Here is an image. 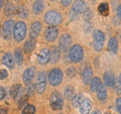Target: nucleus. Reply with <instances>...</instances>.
Masks as SVG:
<instances>
[{
    "label": "nucleus",
    "mask_w": 121,
    "mask_h": 114,
    "mask_svg": "<svg viewBox=\"0 0 121 114\" xmlns=\"http://www.w3.org/2000/svg\"><path fill=\"white\" fill-rule=\"evenodd\" d=\"M35 73H36V70H35V67H29L24 71L22 79H23V82L26 85L29 84V83H31L32 79L35 78Z\"/></svg>",
    "instance_id": "nucleus-12"
},
{
    "label": "nucleus",
    "mask_w": 121,
    "mask_h": 114,
    "mask_svg": "<svg viewBox=\"0 0 121 114\" xmlns=\"http://www.w3.org/2000/svg\"><path fill=\"white\" fill-rule=\"evenodd\" d=\"M116 108H117V111L121 114V97L117 98V100H116Z\"/></svg>",
    "instance_id": "nucleus-39"
},
{
    "label": "nucleus",
    "mask_w": 121,
    "mask_h": 114,
    "mask_svg": "<svg viewBox=\"0 0 121 114\" xmlns=\"http://www.w3.org/2000/svg\"><path fill=\"white\" fill-rule=\"evenodd\" d=\"M89 10L88 3L84 0H77L73 4V11L76 13H85Z\"/></svg>",
    "instance_id": "nucleus-8"
},
{
    "label": "nucleus",
    "mask_w": 121,
    "mask_h": 114,
    "mask_svg": "<svg viewBox=\"0 0 121 114\" xmlns=\"http://www.w3.org/2000/svg\"><path fill=\"white\" fill-rule=\"evenodd\" d=\"M83 101H84V96H83V94H77L72 98V104H73L74 107H79V106L82 104Z\"/></svg>",
    "instance_id": "nucleus-26"
},
{
    "label": "nucleus",
    "mask_w": 121,
    "mask_h": 114,
    "mask_svg": "<svg viewBox=\"0 0 121 114\" xmlns=\"http://www.w3.org/2000/svg\"><path fill=\"white\" fill-rule=\"evenodd\" d=\"M35 107L30 104L26 105L24 109L22 110V114H35Z\"/></svg>",
    "instance_id": "nucleus-32"
},
{
    "label": "nucleus",
    "mask_w": 121,
    "mask_h": 114,
    "mask_svg": "<svg viewBox=\"0 0 121 114\" xmlns=\"http://www.w3.org/2000/svg\"><path fill=\"white\" fill-rule=\"evenodd\" d=\"M97 97L100 101H104V100H106V98H107V92H106L105 86L102 84V83L100 84L99 88L97 90Z\"/></svg>",
    "instance_id": "nucleus-23"
},
{
    "label": "nucleus",
    "mask_w": 121,
    "mask_h": 114,
    "mask_svg": "<svg viewBox=\"0 0 121 114\" xmlns=\"http://www.w3.org/2000/svg\"><path fill=\"white\" fill-rule=\"evenodd\" d=\"M44 20L51 26H56V25H59V24L62 23L63 17L59 12L54 11V10H51V11H48V12H47V14H45Z\"/></svg>",
    "instance_id": "nucleus-2"
},
{
    "label": "nucleus",
    "mask_w": 121,
    "mask_h": 114,
    "mask_svg": "<svg viewBox=\"0 0 121 114\" xmlns=\"http://www.w3.org/2000/svg\"><path fill=\"white\" fill-rule=\"evenodd\" d=\"M28 95H25V96H22L19 101H18V108H22L24 105H27V99H28Z\"/></svg>",
    "instance_id": "nucleus-33"
},
{
    "label": "nucleus",
    "mask_w": 121,
    "mask_h": 114,
    "mask_svg": "<svg viewBox=\"0 0 121 114\" xmlns=\"http://www.w3.org/2000/svg\"><path fill=\"white\" fill-rule=\"evenodd\" d=\"M14 27V21L12 19L6 20L3 24V36L6 39H10L12 35V29Z\"/></svg>",
    "instance_id": "nucleus-10"
},
{
    "label": "nucleus",
    "mask_w": 121,
    "mask_h": 114,
    "mask_svg": "<svg viewBox=\"0 0 121 114\" xmlns=\"http://www.w3.org/2000/svg\"><path fill=\"white\" fill-rule=\"evenodd\" d=\"M44 37L48 41H54L56 40V39L58 37V29H56L55 26H50L48 28H47L44 33Z\"/></svg>",
    "instance_id": "nucleus-13"
},
{
    "label": "nucleus",
    "mask_w": 121,
    "mask_h": 114,
    "mask_svg": "<svg viewBox=\"0 0 121 114\" xmlns=\"http://www.w3.org/2000/svg\"><path fill=\"white\" fill-rule=\"evenodd\" d=\"M119 82H120V84H121V74H120V77H119Z\"/></svg>",
    "instance_id": "nucleus-46"
},
{
    "label": "nucleus",
    "mask_w": 121,
    "mask_h": 114,
    "mask_svg": "<svg viewBox=\"0 0 121 114\" xmlns=\"http://www.w3.org/2000/svg\"><path fill=\"white\" fill-rule=\"evenodd\" d=\"M40 29H41V25H40V22L39 21H35L33 23L31 24V27H30V32H29V35H30V39H36L39 36V32H40Z\"/></svg>",
    "instance_id": "nucleus-16"
},
{
    "label": "nucleus",
    "mask_w": 121,
    "mask_h": 114,
    "mask_svg": "<svg viewBox=\"0 0 121 114\" xmlns=\"http://www.w3.org/2000/svg\"><path fill=\"white\" fill-rule=\"evenodd\" d=\"M91 114H101V112L100 111H93Z\"/></svg>",
    "instance_id": "nucleus-44"
},
{
    "label": "nucleus",
    "mask_w": 121,
    "mask_h": 114,
    "mask_svg": "<svg viewBox=\"0 0 121 114\" xmlns=\"http://www.w3.org/2000/svg\"><path fill=\"white\" fill-rule=\"evenodd\" d=\"M72 0H60V3H62L63 6H69L71 4Z\"/></svg>",
    "instance_id": "nucleus-41"
},
{
    "label": "nucleus",
    "mask_w": 121,
    "mask_h": 114,
    "mask_svg": "<svg viewBox=\"0 0 121 114\" xmlns=\"http://www.w3.org/2000/svg\"><path fill=\"white\" fill-rule=\"evenodd\" d=\"M98 10L101 13V15L103 16H107L109 14V5L107 3H101V4L98 6Z\"/></svg>",
    "instance_id": "nucleus-30"
},
{
    "label": "nucleus",
    "mask_w": 121,
    "mask_h": 114,
    "mask_svg": "<svg viewBox=\"0 0 121 114\" xmlns=\"http://www.w3.org/2000/svg\"><path fill=\"white\" fill-rule=\"evenodd\" d=\"M15 13V6L12 3H7L4 7V14L6 16H13Z\"/></svg>",
    "instance_id": "nucleus-28"
},
{
    "label": "nucleus",
    "mask_w": 121,
    "mask_h": 114,
    "mask_svg": "<svg viewBox=\"0 0 121 114\" xmlns=\"http://www.w3.org/2000/svg\"><path fill=\"white\" fill-rule=\"evenodd\" d=\"M44 8V2L43 0H35L32 5V11L35 14H39L43 12Z\"/></svg>",
    "instance_id": "nucleus-20"
},
{
    "label": "nucleus",
    "mask_w": 121,
    "mask_h": 114,
    "mask_svg": "<svg viewBox=\"0 0 121 114\" xmlns=\"http://www.w3.org/2000/svg\"><path fill=\"white\" fill-rule=\"evenodd\" d=\"M60 60V48H58L56 47H54L52 48V51H51V63L52 64H56V63H58L59 61Z\"/></svg>",
    "instance_id": "nucleus-19"
},
{
    "label": "nucleus",
    "mask_w": 121,
    "mask_h": 114,
    "mask_svg": "<svg viewBox=\"0 0 121 114\" xmlns=\"http://www.w3.org/2000/svg\"><path fill=\"white\" fill-rule=\"evenodd\" d=\"M14 59H15V62H16L17 66H21L23 64V56H22V52L19 48H15V52H14Z\"/></svg>",
    "instance_id": "nucleus-24"
},
{
    "label": "nucleus",
    "mask_w": 121,
    "mask_h": 114,
    "mask_svg": "<svg viewBox=\"0 0 121 114\" xmlns=\"http://www.w3.org/2000/svg\"><path fill=\"white\" fill-rule=\"evenodd\" d=\"M26 35V25L23 21H18L14 24L13 29V36L14 39L19 43V41L23 40V39Z\"/></svg>",
    "instance_id": "nucleus-1"
},
{
    "label": "nucleus",
    "mask_w": 121,
    "mask_h": 114,
    "mask_svg": "<svg viewBox=\"0 0 121 114\" xmlns=\"http://www.w3.org/2000/svg\"><path fill=\"white\" fill-rule=\"evenodd\" d=\"M82 79H83V83L85 85L89 84L91 82V80L93 79V70L91 67H87L86 69L83 71V74H82Z\"/></svg>",
    "instance_id": "nucleus-17"
},
{
    "label": "nucleus",
    "mask_w": 121,
    "mask_h": 114,
    "mask_svg": "<svg viewBox=\"0 0 121 114\" xmlns=\"http://www.w3.org/2000/svg\"><path fill=\"white\" fill-rule=\"evenodd\" d=\"M91 16H92V12H91V10H90V9H89L88 11H86V12L84 13V19H86V20L90 19Z\"/></svg>",
    "instance_id": "nucleus-40"
},
{
    "label": "nucleus",
    "mask_w": 121,
    "mask_h": 114,
    "mask_svg": "<svg viewBox=\"0 0 121 114\" xmlns=\"http://www.w3.org/2000/svg\"><path fill=\"white\" fill-rule=\"evenodd\" d=\"M75 90L73 86H67L65 89V92H64V96H65L67 99H72L75 96Z\"/></svg>",
    "instance_id": "nucleus-31"
},
{
    "label": "nucleus",
    "mask_w": 121,
    "mask_h": 114,
    "mask_svg": "<svg viewBox=\"0 0 121 114\" xmlns=\"http://www.w3.org/2000/svg\"><path fill=\"white\" fill-rule=\"evenodd\" d=\"M108 48L112 53H117V51H118V41H117L115 37H111V39H109Z\"/></svg>",
    "instance_id": "nucleus-27"
},
{
    "label": "nucleus",
    "mask_w": 121,
    "mask_h": 114,
    "mask_svg": "<svg viewBox=\"0 0 121 114\" xmlns=\"http://www.w3.org/2000/svg\"><path fill=\"white\" fill-rule=\"evenodd\" d=\"M70 59L72 62L74 63H79L83 60V57H84V51H83V48L80 44H75L70 48Z\"/></svg>",
    "instance_id": "nucleus-3"
},
{
    "label": "nucleus",
    "mask_w": 121,
    "mask_h": 114,
    "mask_svg": "<svg viewBox=\"0 0 121 114\" xmlns=\"http://www.w3.org/2000/svg\"><path fill=\"white\" fill-rule=\"evenodd\" d=\"M8 77V72L6 70H0V80H4Z\"/></svg>",
    "instance_id": "nucleus-37"
},
{
    "label": "nucleus",
    "mask_w": 121,
    "mask_h": 114,
    "mask_svg": "<svg viewBox=\"0 0 121 114\" xmlns=\"http://www.w3.org/2000/svg\"><path fill=\"white\" fill-rule=\"evenodd\" d=\"M92 109V103L89 99H84L80 105V113L81 114H89Z\"/></svg>",
    "instance_id": "nucleus-18"
},
{
    "label": "nucleus",
    "mask_w": 121,
    "mask_h": 114,
    "mask_svg": "<svg viewBox=\"0 0 121 114\" xmlns=\"http://www.w3.org/2000/svg\"><path fill=\"white\" fill-rule=\"evenodd\" d=\"M71 44H72V37L70 35L65 33V35L60 36V39L59 40V45L62 51H68L70 48Z\"/></svg>",
    "instance_id": "nucleus-9"
},
{
    "label": "nucleus",
    "mask_w": 121,
    "mask_h": 114,
    "mask_svg": "<svg viewBox=\"0 0 121 114\" xmlns=\"http://www.w3.org/2000/svg\"><path fill=\"white\" fill-rule=\"evenodd\" d=\"M16 13L18 15V17H20V18H26L28 16V10L24 5H19L18 6L17 10H16Z\"/></svg>",
    "instance_id": "nucleus-25"
},
{
    "label": "nucleus",
    "mask_w": 121,
    "mask_h": 114,
    "mask_svg": "<svg viewBox=\"0 0 121 114\" xmlns=\"http://www.w3.org/2000/svg\"><path fill=\"white\" fill-rule=\"evenodd\" d=\"M2 4H3V3H2V0H0V9L2 8Z\"/></svg>",
    "instance_id": "nucleus-45"
},
{
    "label": "nucleus",
    "mask_w": 121,
    "mask_h": 114,
    "mask_svg": "<svg viewBox=\"0 0 121 114\" xmlns=\"http://www.w3.org/2000/svg\"><path fill=\"white\" fill-rule=\"evenodd\" d=\"M52 1H56V0H52Z\"/></svg>",
    "instance_id": "nucleus-48"
},
{
    "label": "nucleus",
    "mask_w": 121,
    "mask_h": 114,
    "mask_svg": "<svg viewBox=\"0 0 121 114\" xmlns=\"http://www.w3.org/2000/svg\"><path fill=\"white\" fill-rule=\"evenodd\" d=\"M47 88V76L44 72H39L36 76V84H35V90L37 93H43Z\"/></svg>",
    "instance_id": "nucleus-7"
},
{
    "label": "nucleus",
    "mask_w": 121,
    "mask_h": 114,
    "mask_svg": "<svg viewBox=\"0 0 121 114\" xmlns=\"http://www.w3.org/2000/svg\"><path fill=\"white\" fill-rule=\"evenodd\" d=\"M93 39H94V43H93V48L96 52H100L103 48L104 45V41H105V35L104 33L100 31V30H94L93 31Z\"/></svg>",
    "instance_id": "nucleus-5"
},
{
    "label": "nucleus",
    "mask_w": 121,
    "mask_h": 114,
    "mask_svg": "<svg viewBox=\"0 0 121 114\" xmlns=\"http://www.w3.org/2000/svg\"><path fill=\"white\" fill-rule=\"evenodd\" d=\"M117 15H118L119 18H121V4L118 6V8H117Z\"/></svg>",
    "instance_id": "nucleus-42"
},
{
    "label": "nucleus",
    "mask_w": 121,
    "mask_h": 114,
    "mask_svg": "<svg viewBox=\"0 0 121 114\" xmlns=\"http://www.w3.org/2000/svg\"><path fill=\"white\" fill-rule=\"evenodd\" d=\"M11 97L13 98L14 100H18L22 97V86L20 84H15L12 86L10 91Z\"/></svg>",
    "instance_id": "nucleus-15"
},
{
    "label": "nucleus",
    "mask_w": 121,
    "mask_h": 114,
    "mask_svg": "<svg viewBox=\"0 0 121 114\" xmlns=\"http://www.w3.org/2000/svg\"><path fill=\"white\" fill-rule=\"evenodd\" d=\"M120 82H119V80H114V84H113V87L115 88V91L118 94L121 93V86H120Z\"/></svg>",
    "instance_id": "nucleus-36"
},
{
    "label": "nucleus",
    "mask_w": 121,
    "mask_h": 114,
    "mask_svg": "<svg viewBox=\"0 0 121 114\" xmlns=\"http://www.w3.org/2000/svg\"><path fill=\"white\" fill-rule=\"evenodd\" d=\"M63 81V72L58 68L52 69L48 73V82L52 86H58Z\"/></svg>",
    "instance_id": "nucleus-4"
},
{
    "label": "nucleus",
    "mask_w": 121,
    "mask_h": 114,
    "mask_svg": "<svg viewBox=\"0 0 121 114\" xmlns=\"http://www.w3.org/2000/svg\"><path fill=\"white\" fill-rule=\"evenodd\" d=\"M66 73L68 75V77L73 78V77H75V75H76V69H75V68H73V67H70V68H68V69H67Z\"/></svg>",
    "instance_id": "nucleus-35"
},
{
    "label": "nucleus",
    "mask_w": 121,
    "mask_h": 114,
    "mask_svg": "<svg viewBox=\"0 0 121 114\" xmlns=\"http://www.w3.org/2000/svg\"><path fill=\"white\" fill-rule=\"evenodd\" d=\"M64 101L63 97L58 91L52 92L51 95V107L54 110H60L63 108Z\"/></svg>",
    "instance_id": "nucleus-6"
},
{
    "label": "nucleus",
    "mask_w": 121,
    "mask_h": 114,
    "mask_svg": "<svg viewBox=\"0 0 121 114\" xmlns=\"http://www.w3.org/2000/svg\"><path fill=\"white\" fill-rule=\"evenodd\" d=\"M93 1H96V0H93Z\"/></svg>",
    "instance_id": "nucleus-49"
},
{
    "label": "nucleus",
    "mask_w": 121,
    "mask_h": 114,
    "mask_svg": "<svg viewBox=\"0 0 121 114\" xmlns=\"http://www.w3.org/2000/svg\"><path fill=\"white\" fill-rule=\"evenodd\" d=\"M35 44H36V41H35V39H30L27 41H25L24 47H23L24 52L26 53V54H30V53L33 51V48H35Z\"/></svg>",
    "instance_id": "nucleus-21"
},
{
    "label": "nucleus",
    "mask_w": 121,
    "mask_h": 114,
    "mask_svg": "<svg viewBox=\"0 0 121 114\" xmlns=\"http://www.w3.org/2000/svg\"><path fill=\"white\" fill-rule=\"evenodd\" d=\"M107 114H109V113H107Z\"/></svg>",
    "instance_id": "nucleus-50"
},
{
    "label": "nucleus",
    "mask_w": 121,
    "mask_h": 114,
    "mask_svg": "<svg viewBox=\"0 0 121 114\" xmlns=\"http://www.w3.org/2000/svg\"><path fill=\"white\" fill-rule=\"evenodd\" d=\"M26 91H27L28 96H30V95H32L33 93H35V91H36L35 90V86L32 85L31 83H29V84H27V88H26Z\"/></svg>",
    "instance_id": "nucleus-34"
},
{
    "label": "nucleus",
    "mask_w": 121,
    "mask_h": 114,
    "mask_svg": "<svg viewBox=\"0 0 121 114\" xmlns=\"http://www.w3.org/2000/svg\"><path fill=\"white\" fill-rule=\"evenodd\" d=\"M14 1H18V0H14Z\"/></svg>",
    "instance_id": "nucleus-47"
},
{
    "label": "nucleus",
    "mask_w": 121,
    "mask_h": 114,
    "mask_svg": "<svg viewBox=\"0 0 121 114\" xmlns=\"http://www.w3.org/2000/svg\"><path fill=\"white\" fill-rule=\"evenodd\" d=\"M50 59H51V52L47 48H43L39 52V56H37V62H39V65H43V66L47 64L50 61Z\"/></svg>",
    "instance_id": "nucleus-11"
},
{
    "label": "nucleus",
    "mask_w": 121,
    "mask_h": 114,
    "mask_svg": "<svg viewBox=\"0 0 121 114\" xmlns=\"http://www.w3.org/2000/svg\"><path fill=\"white\" fill-rule=\"evenodd\" d=\"M5 95H6V91L3 87L0 86V101H2L3 99L5 98Z\"/></svg>",
    "instance_id": "nucleus-38"
},
{
    "label": "nucleus",
    "mask_w": 121,
    "mask_h": 114,
    "mask_svg": "<svg viewBox=\"0 0 121 114\" xmlns=\"http://www.w3.org/2000/svg\"><path fill=\"white\" fill-rule=\"evenodd\" d=\"M101 84V80L99 78H93L92 80H91L90 82V89L92 92H96V91L98 90V88H99V86Z\"/></svg>",
    "instance_id": "nucleus-29"
},
{
    "label": "nucleus",
    "mask_w": 121,
    "mask_h": 114,
    "mask_svg": "<svg viewBox=\"0 0 121 114\" xmlns=\"http://www.w3.org/2000/svg\"><path fill=\"white\" fill-rule=\"evenodd\" d=\"M1 62L4 66L9 68V69H13L14 66H15L14 65V58L12 57V55H11L10 53H6V54L3 55Z\"/></svg>",
    "instance_id": "nucleus-14"
},
{
    "label": "nucleus",
    "mask_w": 121,
    "mask_h": 114,
    "mask_svg": "<svg viewBox=\"0 0 121 114\" xmlns=\"http://www.w3.org/2000/svg\"><path fill=\"white\" fill-rule=\"evenodd\" d=\"M114 80H115V77L113 73L111 72H106L104 74V83L106 86L108 87H113V84H114Z\"/></svg>",
    "instance_id": "nucleus-22"
},
{
    "label": "nucleus",
    "mask_w": 121,
    "mask_h": 114,
    "mask_svg": "<svg viewBox=\"0 0 121 114\" xmlns=\"http://www.w3.org/2000/svg\"><path fill=\"white\" fill-rule=\"evenodd\" d=\"M0 114H7V113H6L5 110H2L1 109V110H0Z\"/></svg>",
    "instance_id": "nucleus-43"
}]
</instances>
